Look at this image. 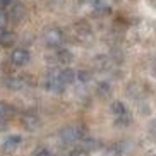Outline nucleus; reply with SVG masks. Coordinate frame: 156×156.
<instances>
[{"instance_id":"f257e3e1","label":"nucleus","mask_w":156,"mask_h":156,"mask_svg":"<svg viewBox=\"0 0 156 156\" xmlns=\"http://www.w3.org/2000/svg\"><path fill=\"white\" fill-rule=\"evenodd\" d=\"M60 137L64 142H74L81 141L86 137V129L83 125H76V127H65L60 130Z\"/></svg>"},{"instance_id":"f03ea898","label":"nucleus","mask_w":156,"mask_h":156,"mask_svg":"<svg viewBox=\"0 0 156 156\" xmlns=\"http://www.w3.org/2000/svg\"><path fill=\"white\" fill-rule=\"evenodd\" d=\"M43 40H45L46 46H50V48H58V46L62 45V41H64V33L58 28H50L43 33Z\"/></svg>"},{"instance_id":"7ed1b4c3","label":"nucleus","mask_w":156,"mask_h":156,"mask_svg":"<svg viewBox=\"0 0 156 156\" xmlns=\"http://www.w3.org/2000/svg\"><path fill=\"white\" fill-rule=\"evenodd\" d=\"M9 9V12H7V19H9L10 23H24L26 21V17H28V10H26V7H24L23 4H19V2H16L14 5H10V7H7Z\"/></svg>"},{"instance_id":"20e7f679","label":"nucleus","mask_w":156,"mask_h":156,"mask_svg":"<svg viewBox=\"0 0 156 156\" xmlns=\"http://www.w3.org/2000/svg\"><path fill=\"white\" fill-rule=\"evenodd\" d=\"M45 87L48 89V91H53V93H62L64 91L65 84L58 79V70H50V72L46 74Z\"/></svg>"},{"instance_id":"39448f33","label":"nucleus","mask_w":156,"mask_h":156,"mask_svg":"<svg viewBox=\"0 0 156 156\" xmlns=\"http://www.w3.org/2000/svg\"><path fill=\"white\" fill-rule=\"evenodd\" d=\"M72 31H74V36L77 38V40H81V41L89 40V38H91V34H93L91 26H89L86 21H79V23H76L72 26Z\"/></svg>"},{"instance_id":"423d86ee","label":"nucleus","mask_w":156,"mask_h":156,"mask_svg":"<svg viewBox=\"0 0 156 156\" xmlns=\"http://www.w3.org/2000/svg\"><path fill=\"white\" fill-rule=\"evenodd\" d=\"M29 51L24 50V48H16L14 51H12V55H10V62L14 65H17V67H23V65H26L29 62Z\"/></svg>"},{"instance_id":"0eeeda50","label":"nucleus","mask_w":156,"mask_h":156,"mask_svg":"<svg viewBox=\"0 0 156 156\" xmlns=\"http://www.w3.org/2000/svg\"><path fill=\"white\" fill-rule=\"evenodd\" d=\"M26 84H28V77H26V76H21V77H17V76H12V77H7V79H5V86L10 87V89H14V91H17V89H23Z\"/></svg>"},{"instance_id":"6e6552de","label":"nucleus","mask_w":156,"mask_h":156,"mask_svg":"<svg viewBox=\"0 0 156 156\" xmlns=\"http://www.w3.org/2000/svg\"><path fill=\"white\" fill-rule=\"evenodd\" d=\"M23 125L28 129V130H36V129H40L41 122H40V119H38V115H34V113H24L23 115Z\"/></svg>"},{"instance_id":"1a4fd4ad","label":"nucleus","mask_w":156,"mask_h":156,"mask_svg":"<svg viewBox=\"0 0 156 156\" xmlns=\"http://www.w3.org/2000/svg\"><path fill=\"white\" fill-rule=\"evenodd\" d=\"M16 43V33L14 31H0V46L2 48H10Z\"/></svg>"},{"instance_id":"9d476101","label":"nucleus","mask_w":156,"mask_h":156,"mask_svg":"<svg viewBox=\"0 0 156 156\" xmlns=\"http://www.w3.org/2000/svg\"><path fill=\"white\" fill-rule=\"evenodd\" d=\"M58 79L67 86V84H72L77 77H76V72L72 69H62V70H58Z\"/></svg>"},{"instance_id":"9b49d317","label":"nucleus","mask_w":156,"mask_h":156,"mask_svg":"<svg viewBox=\"0 0 156 156\" xmlns=\"http://www.w3.org/2000/svg\"><path fill=\"white\" fill-rule=\"evenodd\" d=\"M55 60L58 62V64H65V65H67V64H70V62L74 60V55L70 53L69 50L62 48V50H58L55 53Z\"/></svg>"},{"instance_id":"f8f14e48","label":"nucleus","mask_w":156,"mask_h":156,"mask_svg":"<svg viewBox=\"0 0 156 156\" xmlns=\"http://www.w3.org/2000/svg\"><path fill=\"white\" fill-rule=\"evenodd\" d=\"M21 142H23V137H21V136H17V134H12V136H9V137L5 139L4 147L7 149V151H12V149H16V147L21 144Z\"/></svg>"},{"instance_id":"ddd939ff","label":"nucleus","mask_w":156,"mask_h":156,"mask_svg":"<svg viewBox=\"0 0 156 156\" xmlns=\"http://www.w3.org/2000/svg\"><path fill=\"white\" fill-rule=\"evenodd\" d=\"M91 4L98 14H108L110 12V7L106 4V0H91Z\"/></svg>"},{"instance_id":"4468645a","label":"nucleus","mask_w":156,"mask_h":156,"mask_svg":"<svg viewBox=\"0 0 156 156\" xmlns=\"http://www.w3.org/2000/svg\"><path fill=\"white\" fill-rule=\"evenodd\" d=\"M96 93H98V96H101V98H108L112 94L110 83H100L98 87H96Z\"/></svg>"},{"instance_id":"2eb2a0df","label":"nucleus","mask_w":156,"mask_h":156,"mask_svg":"<svg viewBox=\"0 0 156 156\" xmlns=\"http://www.w3.org/2000/svg\"><path fill=\"white\" fill-rule=\"evenodd\" d=\"M12 115H14V108L10 105H7V103H2V101H0V119L7 120V119H10Z\"/></svg>"},{"instance_id":"dca6fc26","label":"nucleus","mask_w":156,"mask_h":156,"mask_svg":"<svg viewBox=\"0 0 156 156\" xmlns=\"http://www.w3.org/2000/svg\"><path fill=\"white\" fill-rule=\"evenodd\" d=\"M108 65H110V58H108V57L98 55L96 58H94V67H96V69L105 70V69H108Z\"/></svg>"},{"instance_id":"f3484780","label":"nucleus","mask_w":156,"mask_h":156,"mask_svg":"<svg viewBox=\"0 0 156 156\" xmlns=\"http://www.w3.org/2000/svg\"><path fill=\"white\" fill-rule=\"evenodd\" d=\"M112 113H113L115 117H120V115L127 113L124 103H122V101H113V103H112Z\"/></svg>"},{"instance_id":"a211bd4d","label":"nucleus","mask_w":156,"mask_h":156,"mask_svg":"<svg viewBox=\"0 0 156 156\" xmlns=\"http://www.w3.org/2000/svg\"><path fill=\"white\" fill-rule=\"evenodd\" d=\"M84 149H86L87 153L96 151V149H100V142H98L96 139H84Z\"/></svg>"},{"instance_id":"6ab92c4d","label":"nucleus","mask_w":156,"mask_h":156,"mask_svg":"<svg viewBox=\"0 0 156 156\" xmlns=\"http://www.w3.org/2000/svg\"><path fill=\"white\" fill-rule=\"evenodd\" d=\"M76 77H77L81 83H89V81H91V72H89V70H79V72H76Z\"/></svg>"},{"instance_id":"aec40b11","label":"nucleus","mask_w":156,"mask_h":156,"mask_svg":"<svg viewBox=\"0 0 156 156\" xmlns=\"http://www.w3.org/2000/svg\"><path fill=\"white\" fill-rule=\"evenodd\" d=\"M115 124L120 125V127L130 124V117H129V113H124V115H120V117H115Z\"/></svg>"},{"instance_id":"412c9836","label":"nucleus","mask_w":156,"mask_h":156,"mask_svg":"<svg viewBox=\"0 0 156 156\" xmlns=\"http://www.w3.org/2000/svg\"><path fill=\"white\" fill-rule=\"evenodd\" d=\"M70 156H89V153L83 147V149H76V151H72V154H70Z\"/></svg>"},{"instance_id":"4be33fe9","label":"nucleus","mask_w":156,"mask_h":156,"mask_svg":"<svg viewBox=\"0 0 156 156\" xmlns=\"http://www.w3.org/2000/svg\"><path fill=\"white\" fill-rule=\"evenodd\" d=\"M5 24H7V14L4 10H0V28H4Z\"/></svg>"},{"instance_id":"5701e85b","label":"nucleus","mask_w":156,"mask_h":156,"mask_svg":"<svg viewBox=\"0 0 156 156\" xmlns=\"http://www.w3.org/2000/svg\"><path fill=\"white\" fill-rule=\"evenodd\" d=\"M17 0H0V5L2 7H10V5H14Z\"/></svg>"},{"instance_id":"b1692460","label":"nucleus","mask_w":156,"mask_h":156,"mask_svg":"<svg viewBox=\"0 0 156 156\" xmlns=\"http://www.w3.org/2000/svg\"><path fill=\"white\" fill-rule=\"evenodd\" d=\"M46 2H48V4H50V5H53V7H55V5L62 4V2H64V0H46Z\"/></svg>"},{"instance_id":"393cba45","label":"nucleus","mask_w":156,"mask_h":156,"mask_svg":"<svg viewBox=\"0 0 156 156\" xmlns=\"http://www.w3.org/2000/svg\"><path fill=\"white\" fill-rule=\"evenodd\" d=\"M5 124H7V120L0 119V130H4V129H5Z\"/></svg>"},{"instance_id":"a878e982","label":"nucleus","mask_w":156,"mask_h":156,"mask_svg":"<svg viewBox=\"0 0 156 156\" xmlns=\"http://www.w3.org/2000/svg\"><path fill=\"white\" fill-rule=\"evenodd\" d=\"M36 156H51V154H50V153H48V151H40V153H38Z\"/></svg>"},{"instance_id":"bb28decb","label":"nucleus","mask_w":156,"mask_h":156,"mask_svg":"<svg viewBox=\"0 0 156 156\" xmlns=\"http://www.w3.org/2000/svg\"><path fill=\"white\" fill-rule=\"evenodd\" d=\"M154 125H156V124H154Z\"/></svg>"}]
</instances>
